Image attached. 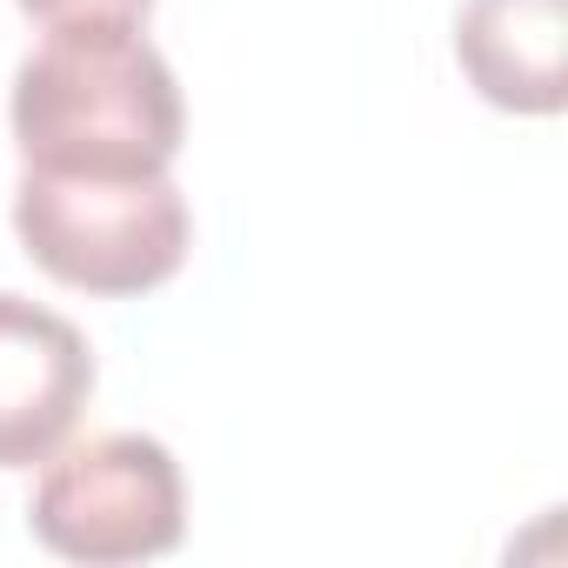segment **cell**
<instances>
[{"mask_svg":"<svg viewBox=\"0 0 568 568\" xmlns=\"http://www.w3.org/2000/svg\"><path fill=\"white\" fill-rule=\"evenodd\" d=\"M14 234L68 288L148 295L187 261L194 221L174 174H41L21 168Z\"/></svg>","mask_w":568,"mask_h":568,"instance_id":"2","label":"cell"},{"mask_svg":"<svg viewBox=\"0 0 568 568\" xmlns=\"http://www.w3.org/2000/svg\"><path fill=\"white\" fill-rule=\"evenodd\" d=\"M154 0H21V14L41 28H74V21H148Z\"/></svg>","mask_w":568,"mask_h":568,"instance_id":"6","label":"cell"},{"mask_svg":"<svg viewBox=\"0 0 568 568\" xmlns=\"http://www.w3.org/2000/svg\"><path fill=\"white\" fill-rule=\"evenodd\" d=\"M88 395H94L88 335L68 315L0 288V468L48 462L74 435Z\"/></svg>","mask_w":568,"mask_h":568,"instance_id":"4","label":"cell"},{"mask_svg":"<svg viewBox=\"0 0 568 568\" xmlns=\"http://www.w3.org/2000/svg\"><path fill=\"white\" fill-rule=\"evenodd\" d=\"M455 61L501 114H561L568 101V0H462Z\"/></svg>","mask_w":568,"mask_h":568,"instance_id":"5","label":"cell"},{"mask_svg":"<svg viewBox=\"0 0 568 568\" xmlns=\"http://www.w3.org/2000/svg\"><path fill=\"white\" fill-rule=\"evenodd\" d=\"M28 528L48 555L88 568L174 555L187 535L181 462L154 435H94L68 455L54 448L48 475L34 481Z\"/></svg>","mask_w":568,"mask_h":568,"instance_id":"3","label":"cell"},{"mask_svg":"<svg viewBox=\"0 0 568 568\" xmlns=\"http://www.w3.org/2000/svg\"><path fill=\"white\" fill-rule=\"evenodd\" d=\"M8 121L41 174H168L187 134L181 81L141 21L48 28L14 68Z\"/></svg>","mask_w":568,"mask_h":568,"instance_id":"1","label":"cell"}]
</instances>
